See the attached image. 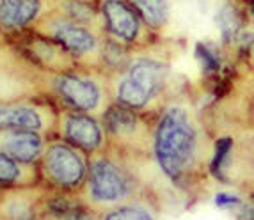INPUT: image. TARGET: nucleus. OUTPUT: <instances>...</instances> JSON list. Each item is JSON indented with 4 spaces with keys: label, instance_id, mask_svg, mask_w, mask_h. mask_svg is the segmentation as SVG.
Here are the masks:
<instances>
[{
    "label": "nucleus",
    "instance_id": "obj_10",
    "mask_svg": "<svg viewBox=\"0 0 254 220\" xmlns=\"http://www.w3.org/2000/svg\"><path fill=\"white\" fill-rule=\"evenodd\" d=\"M39 11V0H0V25L7 29H21L34 20Z\"/></svg>",
    "mask_w": 254,
    "mask_h": 220
},
{
    "label": "nucleus",
    "instance_id": "obj_6",
    "mask_svg": "<svg viewBox=\"0 0 254 220\" xmlns=\"http://www.w3.org/2000/svg\"><path fill=\"white\" fill-rule=\"evenodd\" d=\"M102 13L105 18L107 29L114 38L125 43L135 41L139 34V18L133 9L128 7L123 0H105L102 5Z\"/></svg>",
    "mask_w": 254,
    "mask_h": 220
},
{
    "label": "nucleus",
    "instance_id": "obj_12",
    "mask_svg": "<svg viewBox=\"0 0 254 220\" xmlns=\"http://www.w3.org/2000/svg\"><path fill=\"white\" fill-rule=\"evenodd\" d=\"M102 220H158V217L148 203L127 201L105 210Z\"/></svg>",
    "mask_w": 254,
    "mask_h": 220
},
{
    "label": "nucleus",
    "instance_id": "obj_15",
    "mask_svg": "<svg viewBox=\"0 0 254 220\" xmlns=\"http://www.w3.org/2000/svg\"><path fill=\"white\" fill-rule=\"evenodd\" d=\"M0 215L4 220H38L36 206L25 195L9 197L0 206Z\"/></svg>",
    "mask_w": 254,
    "mask_h": 220
},
{
    "label": "nucleus",
    "instance_id": "obj_4",
    "mask_svg": "<svg viewBox=\"0 0 254 220\" xmlns=\"http://www.w3.org/2000/svg\"><path fill=\"white\" fill-rule=\"evenodd\" d=\"M43 169L48 181L61 190H78L87 176V167L82 157L64 144H54L47 149Z\"/></svg>",
    "mask_w": 254,
    "mask_h": 220
},
{
    "label": "nucleus",
    "instance_id": "obj_16",
    "mask_svg": "<svg viewBox=\"0 0 254 220\" xmlns=\"http://www.w3.org/2000/svg\"><path fill=\"white\" fill-rule=\"evenodd\" d=\"M137 13L151 27H162L167 18V0H131Z\"/></svg>",
    "mask_w": 254,
    "mask_h": 220
},
{
    "label": "nucleus",
    "instance_id": "obj_9",
    "mask_svg": "<svg viewBox=\"0 0 254 220\" xmlns=\"http://www.w3.org/2000/svg\"><path fill=\"white\" fill-rule=\"evenodd\" d=\"M54 39L73 55H85L96 47V39L89 30L75 23H57L54 27Z\"/></svg>",
    "mask_w": 254,
    "mask_h": 220
},
{
    "label": "nucleus",
    "instance_id": "obj_11",
    "mask_svg": "<svg viewBox=\"0 0 254 220\" xmlns=\"http://www.w3.org/2000/svg\"><path fill=\"white\" fill-rule=\"evenodd\" d=\"M43 126L38 110L30 107H0V130L36 131Z\"/></svg>",
    "mask_w": 254,
    "mask_h": 220
},
{
    "label": "nucleus",
    "instance_id": "obj_3",
    "mask_svg": "<svg viewBox=\"0 0 254 220\" xmlns=\"http://www.w3.org/2000/svg\"><path fill=\"white\" fill-rule=\"evenodd\" d=\"M167 80V68L158 60L137 59L118 85V100L127 109H142Z\"/></svg>",
    "mask_w": 254,
    "mask_h": 220
},
{
    "label": "nucleus",
    "instance_id": "obj_5",
    "mask_svg": "<svg viewBox=\"0 0 254 220\" xmlns=\"http://www.w3.org/2000/svg\"><path fill=\"white\" fill-rule=\"evenodd\" d=\"M55 89L59 96L75 110H93L100 103V89L93 80L80 76L63 75L55 80Z\"/></svg>",
    "mask_w": 254,
    "mask_h": 220
},
{
    "label": "nucleus",
    "instance_id": "obj_2",
    "mask_svg": "<svg viewBox=\"0 0 254 220\" xmlns=\"http://www.w3.org/2000/svg\"><path fill=\"white\" fill-rule=\"evenodd\" d=\"M89 206L114 208L130 201L135 194V183L118 164L109 158H98L91 164L85 176ZM85 204V206H87Z\"/></svg>",
    "mask_w": 254,
    "mask_h": 220
},
{
    "label": "nucleus",
    "instance_id": "obj_21",
    "mask_svg": "<svg viewBox=\"0 0 254 220\" xmlns=\"http://www.w3.org/2000/svg\"><path fill=\"white\" fill-rule=\"evenodd\" d=\"M244 201L238 197L237 194H231V192H219L215 195V206L222 208V210H229V208H233L237 210Z\"/></svg>",
    "mask_w": 254,
    "mask_h": 220
},
{
    "label": "nucleus",
    "instance_id": "obj_17",
    "mask_svg": "<svg viewBox=\"0 0 254 220\" xmlns=\"http://www.w3.org/2000/svg\"><path fill=\"white\" fill-rule=\"evenodd\" d=\"M231 149H233V140L229 137H224V139H219L215 144V153H213L212 164H210V170L220 181H228L226 178V164L229 160V155H231Z\"/></svg>",
    "mask_w": 254,
    "mask_h": 220
},
{
    "label": "nucleus",
    "instance_id": "obj_1",
    "mask_svg": "<svg viewBox=\"0 0 254 220\" xmlns=\"http://www.w3.org/2000/svg\"><path fill=\"white\" fill-rule=\"evenodd\" d=\"M197 131L183 109L173 107L162 115L155 133V158L162 172L182 185L195 162Z\"/></svg>",
    "mask_w": 254,
    "mask_h": 220
},
{
    "label": "nucleus",
    "instance_id": "obj_8",
    "mask_svg": "<svg viewBox=\"0 0 254 220\" xmlns=\"http://www.w3.org/2000/svg\"><path fill=\"white\" fill-rule=\"evenodd\" d=\"M4 153L18 164H32L43 153V140L36 131H14L4 142Z\"/></svg>",
    "mask_w": 254,
    "mask_h": 220
},
{
    "label": "nucleus",
    "instance_id": "obj_20",
    "mask_svg": "<svg viewBox=\"0 0 254 220\" xmlns=\"http://www.w3.org/2000/svg\"><path fill=\"white\" fill-rule=\"evenodd\" d=\"M48 220H52V219H48ZM57 220H98V219L91 213V210L85 206L82 201H78L68 213H64V215Z\"/></svg>",
    "mask_w": 254,
    "mask_h": 220
},
{
    "label": "nucleus",
    "instance_id": "obj_18",
    "mask_svg": "<svg viewBox=\"0 0 254 220\" xmlns=\"http://www.w3.org/2000/svg\"><path fill=\"white\" fill-rule=\"evenodd\" d=\"M23 172L20 164L9 157L7 153L0 151V188H11L21 183Z\"/></svg>",
    "mask_w": 254,
    "mask_h": 220
},
{
    "label": "nucleus",
    "instance_id": "obj_14",
    "mask_svg": "<svg viewBox=\"0 0 254 220\" xmlns=\"http://www.w3.org/2000/svg\"><path fill=\"white\" fill-rule=\"evenodd\" d=\"M215 23L220 36L224 39V43H231L238 38V32L242 29V18L235 5L231 4L222 5L215 14Z\"/></svg>",
    "mask_w": 254,
    "mask_h": 220
},
{
    "label": "nucleus",
    "instance_id": "obj_19",
    "mask_svg": "<svg viewBox=\"0 0 254 220\" xmlns=\"http://www.w3.org/2000/svg\"><path fill=\"white\" fill-rule=\"evenodd\" d=\"M195 57L201 62V68L206 73H217L220 69V57L212 47L208 45H197L195 47Z\"/></svg>",
    "mask_w": 254,
    "mask_h": 220
},
{
    "label": "nucleus",
    "instance_id": "obj_23",
    "mask_svg": "<svg viewBox=\"0 0 254 220\" xmlns=\"http://www.w3.org/2000/svg\"><path fill=\"white\" fill-rule=\"evenodd\" d=\"M105 54H107V60L112 62V64H118L119 60L123 59V50H121L118 45H109L107 50H105Z\"/></svg>",
    "mask_w": 254,
    "mask_h": 220
},
{
    "label": "nucleus",
    "instance_id": "obj_22",
    "mask_svg": "<svg viewBox=\"0 0 254 220\" xmlns=\"http://www.w3.org/2000/svg\"><path fill=\"white\" fill-rule=\"evenodd\" d=\"M68 13L76 20H89V18H93V11L89 7H85L84 4H80V2H71L68 5Z\"/></svg>",
    "mask_w": 254,
    "mask_h": 220
},
{
    "label": "nucleus",
    "instance_id": "obj_7",
    "mask_svg": "<svg viewBox=\"0 0 254 220\" xmlns=\"http://www.w3.org/2000/svg\"><path fill=\"white\" fill-rule=\"evenodd\" d=\"M64 137L76 148L94 151L102 144V130L93 117L84 114L68 115L64 123Z\"/></svg>",
    "mask_w": 254,
    "mask_h": 220
},
{
    "label": "nucleus",
    "instance_id": "obj_13",
    "mask_svg": "<svg viewBox=\"0 0 254 220\" xmlns=\"http://www.w3.org/2000/svg\"><path fill=\"white\" fill-rule=\"evenodd\" d=\"M103 124H105V130L112 135H130L137 128V117L133 114V110L123 105L110 107L105 112Z\"/></svg>",
    "mask_w": 254,
    "mask_h": 220
}]
</instances>
